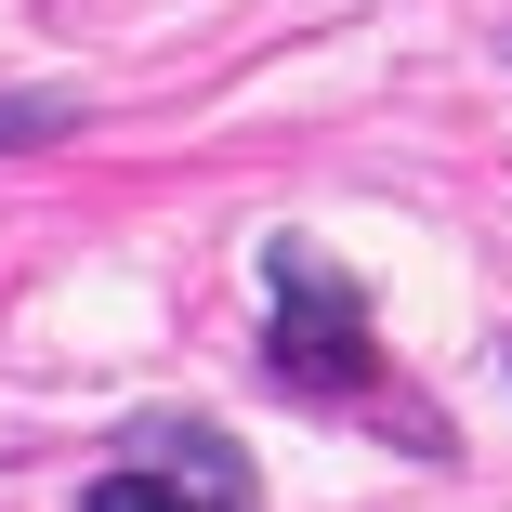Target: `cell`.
Wrapping results in <instances>:
<instances>
[{
  "instance_id": "obj_2",
  "label": "cell",
  "mask_w": 512,
  "mask_h": 512,
  "mask_svg": "<svg viewBox=\"0 0 512 512\" xmlns=\"http://www.w3.org/2000/svg\"><path fill=\"white\" fill-rule=\"evenodd\" d=\"M79 512H250V460L211 421H132V460L92 473Z\"/></svg>"
},
{
  "instance_id": "obj_3",
  "label": "cell",
  "mask_w": 512,
  "mask_h": 512,
  "mask_svg": "<svg viewBox=\"0 0 512 512\" xmlns=\"http://www.w3.org/2000/svg\"><path fill=\"white\" fill-rule=\"evenodd\" d=\"M79 132V92H0V145H53Z\"/></svg>"
},
{
  "instance_id": "obj_1",
  "label": "cell",
  "mask_w": 512,
  "mask_h": 512,
  "mask_svg": "<svg viewBox=\"0 0 512 512\" xmlns=\"http://www.w3.org/2000/svg\"><path fill=\"white\" fill-rule=\"evenodd\" d=\"M263 289H276V329H263V368L276 394L302 407H355L381 381V329H368V289L316 250V237H276L263 250Z\"/></svg>"
}]
</instances>
